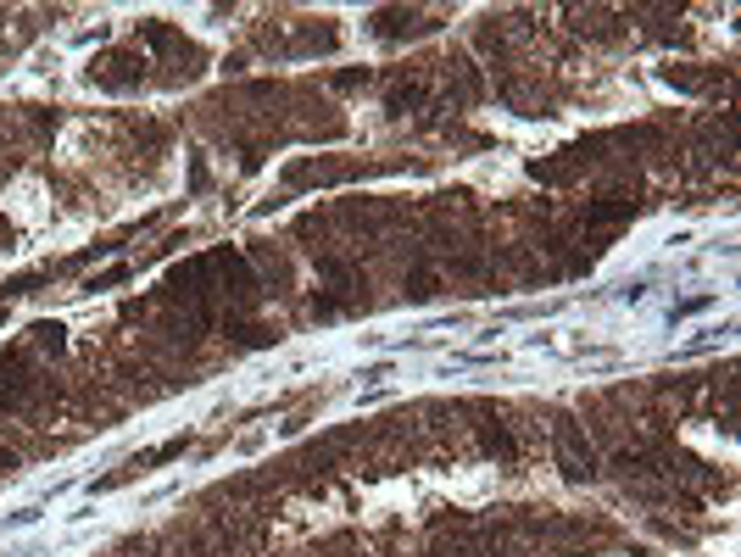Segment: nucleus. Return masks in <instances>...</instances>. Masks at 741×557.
Segmentation results:
<instances>
[{"mask_svg": "<svg viewBox=\"0 0 741 557\" xmlns=\"http://www.w3.org/2000/svg\"><path fill=\"white\" fill-rule=\"evenodd\" d=\"M129 273H134L129 262H117V268H106L101 279H84V295H95V290H112V284H123V279H129Z\"/></svg>", "mask_w": 741, "mask_h": 557, "instance_id": "f257e3e1", "label": "nucleus"}, {"mask_svg": "<svg viewBox=\"0 0 741 557\" xmlns=\"http://www.w3.org/2000/svg\"><path fill=\"white\" fill-rule=\"evenodd\" d=\"M703 307H714V295H691V301H680L669 318H691V312H703Z\"/></svg>", "mask_w": 741, "mask_h": 557, "instance_id": "f03ea898", "label": "nucleus"}, {"mask_svg": "<svg viewBox=\"0 0 741 557\" xmlns=\"http://www.w3.org/2000/svg\"><path fill=\"white\" fill-rule=\"evenodd\" d=\"M262 446H268V435H240V446H234V451H240V457H257Z\"/></svg>", "mask_w": 741, "mask_h": 557, "instance_id": "7ed1b4c3", "label": "nucleus"}, {"mask_svg": "<svg viewBox=\"0 0 741 557\" xmlns=\"http://www.w3.org/2000/svg\"><path fill=\"white\" fill-rule=\"evenodd\" d=\"M34 334H39V340H45V346H51V351H62V329H56V323H39Z\"/></svg>", "mask_w": 741, "mask_h": 557, "instance_id": "20e7f679", "label": "nucleus"}, {"mask_svg": "<svg viewBox=\"0 0 741 557\" xmlns=\"http://www.w3.org/2000/svg\"><path fill=\"white\" fill-rule=\"evenodd\" d=\"M34 519H39V507H23V512H12L6 524H12V530H23V524H34Z\"/></svg>", "mask_w": 741, "mask_h": 557, "instance_id": "39448f33", "label": "nucleus"}]
</instances>
